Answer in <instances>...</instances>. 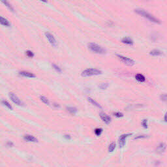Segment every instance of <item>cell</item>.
Instances as JSON below:
<instances>
[{
  "label": "cell",
  "instance_id": "cell-14",
  "mask_svg": "<svg viewBox=\"0 0 167 167\" xmlns=\"http://www.w3.org/2000/svg\"><path fill=\"white\" fill-rule=\"evenodd\" d=\"M121 42L123 43L129 44V45H133V43H134V42H133V41L130 37H124V38H123V39H122V40H121Z\"/></svg>",
  "mask_w": 167,
  "mask_h": 167
},
{
  "label": "cell",
  "instance_id": "cell-24",
  "mask_svg": "<svg viewBox=\"0 0 167 167\" xmlns=\"http://www.w3.org/2000/svg\"><path fill=\"white\" fill-rule=\"evenodd\" d=\"M52 67H53V68H54L55 70L58 72V73H61L62 72V69H61L59 66L55 65V64H52Z\"/></svg>",
  "mask_w": 167,
  "mask_h": 167
},
{
  "label": "cell",
  "instance_id": "cell-30",
  "mask_svg": "<svg viewBox=\"0 0 167 167\" xmlns=\"http://www.w3.org/2000/svg\"><path fill=\"white\" fill-rule=\"evenodd\" d=\"M13 143L12 142H10V141H9V142H7V146H9V147H13Z\"/></svg>",
  "mask_w": 167,
  "mask_h": 167
},
{
  "label": "cell",
  "instance_id": "cell-15",
  "mask_svg": "<svg viewBox=\"0 0 167 167\" xmlns=\"http://www.w3.org/2000/svg\"><path fill=\"white\" fill-rule=\"evenodd\" d=\"M88 101L90 102V103L92 104L94 106H95V107H97V108H102V107L101 105H100L98 102H97L96 101H95L94 99H93L92 98H91V97H88Z\"/></svg>",
  "mask_w": 167,
  "mask_h": 167
},
{
  "label": "cell",
  "instance_id": "cell-7",
  "mask_svg": "<svg viewBox=\"0 0 167 167\" xmlns=\"http://www.w3.org/2000/svg\"><path fill=\"white\" fill-rule=\"evenodd\" d=\"M9 97L11 101H12L15 104L17 105L18 106H21L22 105L20 100L19 99L18 97L16 96L15 93H13L12 92L9 93Z\"/></svg>",
  "mask_w": 167,
  "mask_h": 167
},
{
  "label": "cell",
  "instance_id": "cell-4",
  "mask_svg": "<svg viewBox=\"0 0 167 167\" xmlns=\"http://www.w3.org/2000/svg\"><path fill=\"white\" fill-rule=\"evenodd\" d=\"M116 55L122 62L125 64V65H127L128 66H133L135 65V61L133 60L132 59H131V58L123 56V55H121L117 54Z\"/></svg>",
  "mask_w": 167,
  "mask_h": 167
},
{
  "label": "cell",
  "instance_id": "cell-22",
  "mask_svg": "<svg viewBox=\"0 0 167 167\" xmlns=\"http://www.w3.org/2000/svg\"><path fill=\"white\" fill-rule=\"evenodd\" d=\"M102 132V129H101V128H97V129H95L94 131V133L96 136H100L101 135Z\"/></svg>",
  "mask_w": 167,
  "mask_h": 167
},
{
  "label": "cell",
  "instance_id": "cell-8",
  "mask_svg": "<svg viewBox=\"0 0 167 167\" xmlns=\"http://www.w3.org/2000/svg\"><path fill=\"white\" fill-rule=\"evenodd\" d=\"M100 118L102 120V121L105 122L106 124H109L111 122V118L110 117L107 115V114H105L104 112H101L100 113Z\"/></svg>",
  "mask_w": 167,
  "mask_h": 167
},
{
  "label": "cell",
  "instance_id": "cell-17",
  "mask_svg": "<svg viewBox=\"0 0 167 167\" xmlns=\"http://www.w3.org/2000/svg\"><path fill=\"white\" fill-rule=\"evenodd\" d=\"M150 55H154V56H158V55H160L162 54V52H161L160 51H159V50H153L149 53Z\"/></svg>",
  "mask_w": 167,
  "mask_h": 167
},
{
  "label": "cell",
  "instance_id": "cell-23",
  "mask_svg": "<svg viewBox=\"0 0 167 167\" xmlns=\"http://www.w3.org/2000/svg\"><path fill=\"white\" fill-rule=\"evenodd\" d=\"M40 99L41 100V101L42 102H43L44 104H46V105H49V101H48V99L46 98V97H44V96H41L40 97Z\"/></svg>",
  "mask_w": 167,
  "mask_h": 167
},
{
  "label": "cell",
  "instance_id": "cell-20",
  "mask_svg": "<svg viewBox=\"0 0 167 167\" xmlns=\"http://www.w3.org/2000/svg\"><path fill=\"white\" fill-rule=\"evenodd\" d=\"M3 4H4L5 5H6V7H8V9H9V10H11L12 12H15V11H14V9L13 8V7L11 6V5L9 4V2H7V1H1Z\"/></svg>",
  "mask_w": 167,
  "mask_h": 167
},
{
  "label": "cell",
  "instance_id": "cell-16",
  "mask_svg": "<svg viewBox=\"0 0 167 167\" xmlns=\"http://www.w3.org/2000/svg\"><path fill=\"white\" fill-rule=\"evenodd\" d=\"M66 109L72 115H74L77 112V108H75V107H67Z\"/></svg>",
  "mask_w": 167,
  "mask_h": 167
},
{
  "label": "cell",
  "instance_id": "cell-32",
  "mask_svg": "<svg viewBox=\"0 0 167 167\" xmlns=\"http://www.w3.org/2000/svg\"><path fill=\"white\" fill-rule=\"evenodd\" d=\"M164 120H165V121L167 123V112L165 114V116H164Z\"/></svg>",
  "mask_w": 167,
  "mask_h": 167
},
{
  "label": "cell",
  "instance_id": "cell-10",
  "mask_svg": "<svg viewBox=\"0 0 167 167\" xmlns=\"http://www.w3.org/2000/svg\"><path fill=\"white\" fill-rule=\"evenodd\" d=\"M24 138L25 140L27 142H38L37 138H36L35 136L30 135H26L24 136Z\"/></svg>",
  "mask_w": 167,
  "mask_h": 167
},
{
  "label": "cell",
  "instance_id": "cell-11",
  "mask_svg": "<svg viewBox=\"0 0 167 167\" xmlns=\"http://www.w3.org/2000/svg\"><path fill=\"white\" fill-rule=\"evenodd\" d=\"M19 74L21 75L22 76H24V77H27V78H35L36 76L35 75L32 73H30V72L28 71H20V73H19Z\"/></svg>",
  "mask_w": 167,
  "mask_h": 167
},
{
  "label": "cell",
  "instance_id": "cell-31",
  "mask_svg": "<svg viewBox=\"0 0 167 167\" xmlns=\"http://www.w3.org/2000/svg\"><path fill=\"white\" fill-rule=\"evenodd\" d=\"M64 138H65V139H67V140H71V136H70V135H64Z\"/></svg>",
  "mask_w": 167,
  "mask_h": 167
},
{
  "label": "cell",
  "instance_id": "cell-6",
  "mask_svg": "<svg viewBox=\"0 0 167 167\" xmlns=\"http://www.w3.org/2000/svg\"><path fill=\"white\" fill-rule=\"evenodd\" d=\"M45 35L46 38L48 39V40L49 41V43L51 44V45H52L53 46H57L58 44H57V41L55 40V39L54 38V36H53L51 33H50L48 32H46L45 33Z\"/></svg>",
  "mask_w": 167,
  "mask_h": 167
},
{
  "label": "cell",
  "instance_id": "cell-9",
  "mask_svg": "<svg viewBox=\"0 0 167 167\" xmlns=\"http://www.w3.org/2000/svg\"><path fill=\"white\" fill-rule=\"evenodd\" d=\"M166 149V145L164 143H160L156 148V152L158 154H163Z\"/></svg>",
  "mask_w": 167,
  "mask_h": 167
},
{
  "label": "cell",
  "instance_id": "cell-13",
  "mask_svg": "<svg viewBox=\"0 0 167 167\" xmlns=\"http://www.w3.org/2000/svg\"><path fill=\"white\" fill-rule=\"evenodd\" d=\"M135 79L136 80H138V82H144L146 81L145 76H144L143 74H140V73H138V74H136Z\"/></svg>",
  "mask_w": 167,
  "mask_h": 167
},
{
  "label": "cell",
  "instance_id": "cell-12",
  "mask_svg": "<svg viewBox=\"0 0 167 167\" xmlns=\"http://www.w3.org/2000/svg\"><path fill=\"white\" fill-rule=\"evenodd\" d=\"M0 23H1V24L4 26H7V27L11 26L10 22L8 21L6 18L3 17V16H1V17H0Z\"/></svg>",
  "mask_w": 167,
  "mask_h": 167
},
{
  "label": "cell",
  "instance_id": "cell-1",
  "mask_svg": "<svg viewBox=\"0 0 167 167\" xmlns=\"http://www.w3.org/2000/svg\"><path fill=\"white\" fill-rule=\"evenodd\" d=\"M135 12L136 13L138 14L139 15H140L142 16H143V17L147 18V20H149L150 22H154V23H156V24H161V22L159 20V19L155 18L154 16H153L150 13H147V11H146L143 9H136L135 10Z\"/></svg>",
  "mask_w": 167,
  "mask_h": 167
},
{
  "label": "cell",
  "instance_id": "cell-5",
  "mask_svg": "<svg viewBox=\"0 0 167 167\" xmlns=\"http://www.w3.org/2000/svg\"><path fill=\"white\" fill-rule=\"evenodd\" d=\"M132 135V133H129V134H124L120 136V137L119 138V141H118V144H119V147L121 148L123 147L125 144V142H126V139L129 137V136H131Z\"/></svg>",
  "mask_w": 167,
  "mask_h": 167
},
{
  "label": "cell",
  "instance_id": "cell-33",
  "mask_svg": "<svg viewBox=\"0 0 167 167\" xmlns=\"http://www.w3.org/2000/svg\"><path fill=\"white\" fill-rule=\"evenodd\" d=\"M54 107H60V105H57V104H54Z\"/></svg>",
  "mask_w": 167,
  "mask_h": 167
},
{
  "label": "cell",
  "instance_id": "cell-28",
  "mask_svg": "<svg viewBox=\"0 0 167 167\" xmlns=\"http://www.w3.org/2000/svg\"><path fill=\"white\" fill-rule=\"evenodd\" d=\"M114 115L117 117V118H121V117L123 116V114L119 112H116L114 113Z\"/></svg>",
  "mask_w": 167,
  "mask_h": 167
},
{
  "label": "cell",
  "instance_id": "cell-21",
  "mask_svg": "<svg viewBox=\"0 0 167 167\" xmlns=\"http://www.w3.org/2000/svg\"><path fill=\"white\" fill-rule=\"evenodd\" d=\"M108 86H109V84L108 83H102L99 86V88H101V90H106V89L108 87Z\"/></svg>",
  "mask_w": 167,
  "mask_h": 167
},
{
  "label": "cell",
  "instance_id": "cell-26",
  "mask_svg": "<svg viewBox=\"0 0 167 167\" xmlns=\"http://www.w3.org/2000/svg\"><path fill=\"white\" fill-rule=\"evenodd\" d=\"M160 99H161V101L167 102V93L161 95V97H160Z\"/></svg>",
  "mask_w": 167,
  "mask_h": 167
},
{
  "label": "cell",
  "instance_id": "cell-2",
  "mask_svg": "<svg viewBox=\"0 0 167 167\" xmlns=\"http://www.w3.org/2000/svg\"><path fill=\"white\" fill-rule=\"evenodd\" d=\"M88 48L90 50L91 52L96 53V54H103L106 53V50L102 48L99 44L93 43H90L88 44Z\"/></svg>",
  "mask_w": 167,
  "mask_h": 167
},
{
  "label": "cell",
  "instance_id": "cell-25",
  "mask_svg": "<svg viewBox=\"0 0 167 167\" xmlns=\"http://www.w3.org/2000/svg\"><path fill=\"white\" fill-rule=\"evenodd\" d=\"M26 55L28 58H33V56H34V54H33V52L30 51H27L26 52Z\"/></svg>",
  "mask_w": 167,
  "mask_h": 167
},
{
  "label": "cell",
  "instance_id": "cell-27",
  "mask_svg": "<svg viewBox=\"0 0 167 167\" xmlns=\"http://www.w3.org/2000/svg\"><path fill=\"white\" fill-rule=\"evenodd\" d=\"M142 125L144 128V129H147V119H143L142 121Z\"/></svg>",
  "mask_w": 167,
  "mask_h": 167
},
{
  "label": "cell",
  "instance_id": "cell-3",
  "mask_svg": "<svg viewBox=\"0 0 167 167\" xmlns=\"http://www.w3.org/2000/svg\"><path fill=\"white\" fill-rule=\"evenodd\" d=\"M101 73H102V71L99 70V69L90 68V69H87L84 71L82 73V76H84V77L91 76H93V75L101 74Z\"/></svg>",
  "mask_w": 167,
  "mask_h": 167
},
{
  "label": "cell",
  "instance_id": "cell-29",
  "mask_svg": "<svg viewBox=\"0 0 167 167\" xmlns=\"http://www.w3.org/2000/svg\"><path fill=\"white\" fill-rule=\"evenodd\" d=\"M147 137H148V136H147V135H138V136H136V137L134 138L135 140H137V139H142V138H147Z\"/></svg>",
  "mask_w": 167,
  "mask_h": 167
},
{
  "label": "cell",
  "instance_id": "cell-18",
  "mask_svg": "<svg viewBox=\"0 0 167 167\" xmlns=\"http://www.w3.org/2000/svg\"><path fill=\"white\" fill-rule=\"evenodd\" d=\"M1 103H2V105H4L5 107H7L8 108H9V109L13 110V107L11 106V105L9 103V102H7V101H5V100H3V101H1Z\"/></svg>",
  "mask_w": 167,
  "mask_h": 167
},
{
  "label": "cell",
  "instance_id": "cell-19",
  "mask_svg": "<svg viewBox=\"0 0 167 167\" xmlns=\"http://www.w3.org/2000/svg\"><path fill=\"white\" fill-rule=\"evenodd\" d=\"M115 148H116V143L115 142L111 143L109 145V146H108V152H113L114 150L115 149Z\"/></svg>",
  "mask_w": 167,
  "mask_h": 167
}]
</instances>
